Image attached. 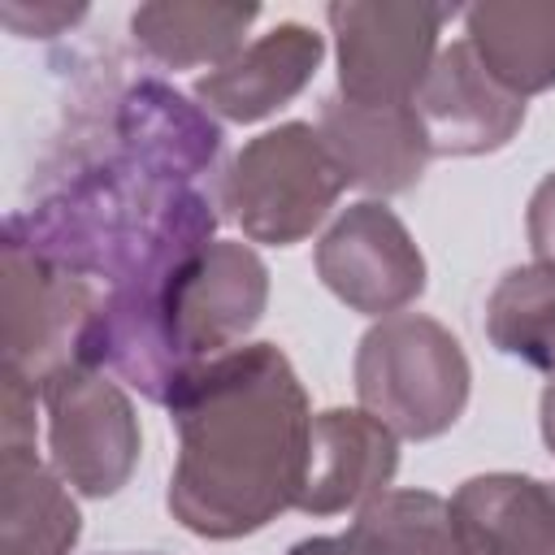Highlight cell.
<instances>
[{
	"mask_svg": "<svg viewBox=\"0 0 555 555\" xmlns=\"http://www.w3.org/2000/svg\"><path fill=\"white\" fill-rule=\"evenodd\" d=\"M468 386V356L434 317H382L356 347V399L395 438L429 442L447 434L464 416Z\"/></svg>",
	"mask_w": 555,
	"mask_h": 555,
	"instance_id": "3",
	"label": "cell"
},
{
	"mask_svg": "<svg viewBox=\"0 0 555 555\" xmlns=\"http://www.w3.org/2000/svg\"><path fill=\"white\" fill-rule=\"evenodd\" d=\"M4 273V369L35 382L82 364V334L100 308L91 278L56 269L17 243H0Z\"/></svg>",
	"mask_w": 555,
	"mask_h": 555,
	"instance_id": "8",
	"label": "cell"
},
{
	"mask_svg": "<svg viewBox=\"0 0 555 555\" xmlns=\"http://www.w3.org/2000/svg\"><path fill=\"white\" fill-rule=\"evenodd\" d=\"M156 282L113 286L108 295H100V308L82 334V364L108 369L152 403H169V395L195 364L178 351L165 325Z\"/></svg>",
	"mask_w": 555,
	"mask_h": 555,
	"instance_id": "12",
	"label": "cell"
},
{
	"mask_svg": "<svg viewBox=\"0 0 555 555\" xmlns=\"http://www.w3.org/2000/svg\"><path fill=\"white\" fill-rule=\"evenodd\" d=\"M165 325L178 351L199 364L234 351L269 304V269L247 243L212 238L156 282Z\"/></svg>",
	"mask_w": 555,
	"mask_h": 555,
	"instance_id": "7",
	"label": "cell"
},
{
	"mask_svg": "<svg viewBox=\"0 0 555 555\" xmlns=\"http://www.w3.org/2000/svg\"><path fill=\"white\" fill-rule=\"evenodd\" d=\"M538 421H542V442H546V447H551V455H555V377H551V382H546V390H542Z\"/></svg>",
	"mask_w": 555,
	"mask_h": 555,
	"instance_id": "25",
	"label": "cell"
},
{
	"mask_svg": "<svg viewBox=\"0 0 555 555\" xmlns=\"http://www.w3.org/2000/svg\"><path fill=\"white\" fill-rule=\"evenodd\" d=\"M256 17L260 4L152 0L130 13V35L152 61L169 69H195V65L217 69L243 52V35Z\"/></svg>",
	"mask_w": 555,
	"mask_h": 555,
	"instance_id": "20",
	"label": "cell"
},
{
	"mask_svg": "<svg viewBox=\"0 0 555 555\" xmlns=\"http://www.w3.org/2000/svg\"><path fill=\"white\" fill-rule=\"evenodd\" d=\"M87 9L78 4V9H69V4H4L0 9V17H4V26L13 30V35H39V39H48V35H56L61 26H74L78 17H82Z\"/></svg>",
	"mask_w": 555,
	"mask_h": 555,
	"instance_id": "24",
	"label": "cell"
},
{
	"mask_svg": "<svg viewBox=\"0 0 555 555\" xmlns=\"http://www.w3.org/2000/svg\"><path fill=\"white\" fill-rule=\"evenodd\" d=\"M317 278L360 317H395L425 295V256L382 199L347 204L317 243Z\"/></svg>",
	"mask_w": 555,
	"mask_h": 555,
	"instance_id": "9",
	"label": "cell"
},
{
	"mask_svg": "<svg viewBox=\"0 0 555 555\" xmlns=\"http://www.w3.org/2000/svg\"><path fill=\"white\" fill-rule=\"evenodd\" d=\"M317 134L338 160L347 186L369 195H403L421 182L429 143L412 104H360L347 95H325Z\"/></svg>",
	"mask_w": 555,
	"mask_h": 555,
	"instance_id": "11",
	"label": "cell"
},
{
	"mask_svg": "<svg viewBox=\"0 0 555 555\" xmlns=\"http://www.w3.org/2000/svg\"><path fill=\"white\" fill-rule=\"evenodd\" d=\"M48 451L61 481L87 499H113L139 464V416L130 395L100 369L74 364L39 386Z\"/></svg>",
	"mask_w": 555,
	"mask_h": 555,
	"instance_id": "6",
	"label": "cell"
},
{
	"mask_svg": "<svg viewBox=\"0 0 555 555\" xmlns=\"http://www.w3.org/2000/svg\"><path fill=\"white\" fill-rule=\"evenodd\" d=\"M429 156H486L516 139L525 121V100L512 95L468 48L455 39L438 48L416 100H412Z\"/></svg>",
	"mask_w": 555,
	"mask_h": 555,
	"instance_id": "10",
	"label": "cell"
},
{
	"mask_svg": "<svg viewBox=\"0 0 555 555\" xmlns=\"http://www.w3.org/2000/svg\"><path fill=\"white\" fill-rule=\"evenodd\" d=\"M464 39L512 95L555 87V0H481L464 9Z\"/></svg>",
	"mask_w": 555,
	"mask_h": 555,
	"instance_id": "19",
	"label": "cell"
},
{
	"mask_svg": "<svg viewBox=\"0 0 555 555\" xmlns=\"http://www.w3.org/2000/svg\"><path fill=\"white\" fill-rule=\"evenodd\" d=\"M451 520L468 555H555V481L477 473L451 494Z\"/></svg>",
	"mask_w": 555,
	"mask_h": 555,
	"instance_id": "16",
	"label": "cell"
},
{
	"mask_svg": "<svg viewBox=\"0 0 555 555\" xmlns=\"http://www.w3.org/2000/svg\"><path fill=\"white\" fill-rule=\"evenodd\" d=\"M525 230H529V247H533L538 264H555V169L533 186Z\"/></svg>",
	"mask_w": 555,
	"mask_h": 555,
	"instance_id": "23",
	"label": "cell"
},
{
	"mask_svg": "<svg viewBox=\"0 0 555 555\" xmlns=\"http://www.w3.org/2000/svg\"><path fill=\"white\" fill-rule=\"evenodd\" d=\"M447 4L429 0H334L325 22L338 48V95L360 104H412L434 56Z\"/></svg>",
	"mask_w": 555,
	"mask_h": 555,
	"instance_id": "5",
	"label": "cell"
},
{
	"mask_svg": "<svg viewBox=\"0 0 555 555\" xmlns=\"http://www.w3.org/2000/svg\"><path fill=\"white\" fill-rule=\"evenodd\" d=\"M286 555H468L451 503L434 490H386L364 503L343 533L304 538Z\"/></svg>",
	"mask_w": 555,
	"mask_h": 555,
	"instance_id": "17",
	"label": "cell"
},
{
	"mask_svg": "<svg viewBox=\"0 0 555 555\" xmlns=\"http://www.w3.org/2000/svg\"><path fill=\"white\" fill-rule=\"evenodd\" d=\"M217 212L191 182L160 178L130 156L78 169L26 212L4 217V243L78 278L113 286L156 282L212 243Z\"/></svg>",
	"mask_w": 555,
	"mask_h": 555,
	"instance_id": "2",
	"label": "cell"
},
{
	"mask_svg": "<svg viewBox=\"0 0 555 555\" xmlns=\"http://www.w3.org/2000/svg\"><path fill=\"white\" fill-rule=\"evenodd\" d=\"M347 178L308 121H282L238 147L221 173V208L251 243H304L338 204Z\"/></svg>",
	"mask_w": 555,
	"mask_h": 555,
	"instance_id": "4",
	"label": "cell"
},
{
	"mask_svg": "<svg viewBox=\"0 0 555 555\" xmlns=\"http://www.w3.org/2000/svg\"><path fill=\"white\" fill-rule=\"evenodd\" d=\"M486 334L494 351L555 377V264L507 269L486 299Z\"/></svg>",
	"mask_w": 555,
	"mask_h": 555,
	"instance_id": "21",
	"label": "cell"
},
{
	"mask_svg": "<svg viewBox=\"0 0 555 555\" xmlns=\"http://www.w3.org/2000/svg\"><path fill=\"white\" fill-rule=\"evenodd\" d=\"M113 130H117L121 156L173 182L199 178L204 169H212L221 152V126L208 117V108L191 104L186 95L152 78L134 82L117 100Z\"/></svg>",
	"mask_w": 555,
	"mask_h": 555,
	"instance_id": "15",
	"label": "cell"
},
{
	"mask_svg": "<svg viewBox=\"0 0 555 555\" xmlns=\"http://www.w3.org/2000/svg\"><path fill=\"white\" fill-rule=\"evenodd\" d=\"M4 399H0V447H35V382L13 369H0Z\"/></svg>",
	"mask_w": 555,
	"mask_h": 555,
	"instance_id": "22",
	"label": "cell"
},
{
	"mask_svg": "<svg viewBox=\"0 0 555 555\" xmlns=\"http://www.w3.org/2000/svg\"><path fill=\"white\" fill-rule=\"evenodd\" d=\"M82 533L78 503L35 447H0V555H69Z\"/></svg>",
	"mask_w": 555,
	"mask_h": 555,
	"instance_id": "18",
	"label": "cell"
},
{
	"mask_svg": "<svg viewBox=\"0 0 555 555\" xmlns=\"http://www.w3.org/2000/svg\"><path fill=\"white\" fill-rule=\"evenodd\" d=\"M325 56V39L304 22H278L269 35L251 39L234 61L195 78L199 108L217 113L221 121H260L291 104L317 74Z\"/></svg>",
	"mask_w": 555,
	"mask_h": 555,
	"instance_id": "14",
	"label": "cell"
},
{
	"mask_svg": "<svg viewBox=\"0 0 555 555\" xmlns=\"http://www.w3.org/2000/svg\"><path fill=\"white\" fill-rule=\"evenodd\" d=\"M399 473V438L364 408H325L312 416L304 516H338L386 494Z\"/></svg>",
	"mask_w": 555,
	"mask_h": 555,
	"instance_id": "13",
	"label": "cell"
},
{
	"mask_svg": "<svg viewBox=\"0 0 555 555\" xmlns=\"http://www.w3.org/2000/svg\"><path fill=\"white\" fill-rule=\"evenodd\" d=\"M165 408L178 429L165 503L186 533L234 542L299 503L312 408L282 347L243 343L199 360Z\"/></svg>",
	"mask_w": 555,
	"mask_h": 555,
	"instance_id": "1",
	"label": "cell"
}]
</instances>
